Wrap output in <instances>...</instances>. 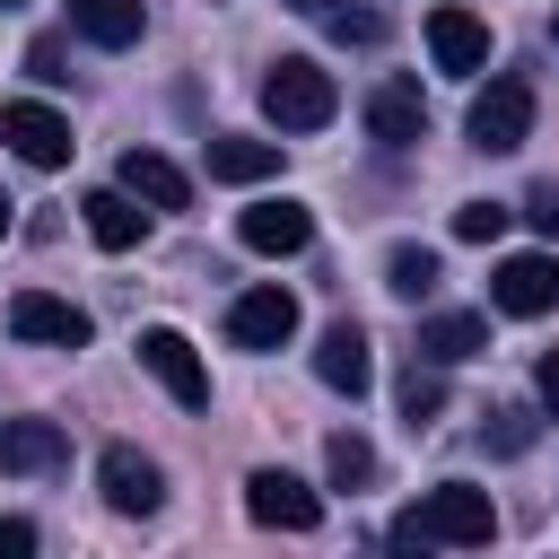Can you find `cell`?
Returning a JSON list of instances; mask_svg holds the SVG:
<instances>
[{"instance_id": "52a82bcc", "label": "cell", "mask_w": 559, "mask_h": 559, "mask_svg": "<svg viewBox=\"0 0 559 559\" xmlns=\"http://www.w3.org/2000/svg\"><path fill=\"white\" fill-rule=\"evenodd\" d=\"M96 489H105L114 515H157V507H166V472H157L140 445H105V454H96Z\"/></svg>"}, {"instance_id": "2e32d148", "label": "cell", "mask_w": 559, "mask_h": 559, "mask_svg": "<svg viewBox=\"0 0 559 559\" xmlns=\"http://www.w3.org/2000/svg\"><path fill=\"white\" fill-rule=\"evenodd\" d=\"M79 210H87V236H96L105 253H131V245L148 236V210H140V192H122V183H105V192H87Z\"/></svg>"}, {"instance_id": "3957f363", "label": "cell", "mask_w": 559, "mask_h": 559, "mask_svg": "<svg viewBox=\"0 0 559 559\" xmlns=\"http://www.w3.org/2000/svg\"><path fill=\"white\" fill-rule=\"evenodd\" d=\"M524 140H533V87H524V79H489V87L472 96V148L507 157V148H524Z\"/></svg>"}, {"instance_id": "d4e9b609", "label": "cell", "mask_w": 559, "mask_h": 559, "mask_svg": "<svg viewBox=\"0 0 559 559\" xmlns=\"http://www.w3.org/2000/svg\"><path fill=\"white\" fill-rule=\"evenodd\" d=\"M489 454H533V411H489Z\"/></svg>"}, {"instance_id": "d6a6232c", "label": "cell", "mask_w": 559, "mask_h": 559, "mask_svg": "<svg viewBox=\"0 0 559 559\" xmlns=\"http://www.w3.org/2000/svg\"><path fill=\"white\" fill-rule=\"evenodd\" d=\"M0 9H26V0H0Z\"/></svg>"}, {"instance_id": "9c48e42d", "label": "cell", "mask_w": 559, "mask_h": 559, "mask_svg": "<svg viewBox=\"0 0 559 559\" xmlns=\"http://www.w3.org/2000/svg\"><path fill=\"white\" fill-rule=\"evenodd\" d=\"M236 236H245V253H306L314 245V210L306 201H288V192H271V201H253L245 218H236Z\"/></svg>"}, {"instance_id": "7402d4cb", "label": "cell", "mask_w": 559, "mask_h": 559, "mask_svg": "<svg viewBox=\"0 0 559 559\" xmlns=\"http://www.w3.org/2000/svg\"><path fill=\"white\" fill-rule=\"evenodd\" d=\"M402 419L411 428H437V411H445V376H437V358H411V376H402Z\"/></svg>"}, {"instance_id": "4316f807", "label": "cell", "mask_w": 559, "mask_h": 559, "mask_svg": "<svg viewBox=\"0 0 559 559\" xmlns=\"http://www.w3.org/2000/svg\"><path fill=\"white\" fill-rule=\"evenodd\" d=\"M323 17H332L341 44H384V17H376V9H323Z\"/></svg>"}, {"instance_id": "83f0119b", "label": "cell", "mask_w": 559, "mask_h": 559, "mask_svg": "<svg viewBox=\"0 0 559 559\" xmlns=\"http://www.w3.org/2000/svg\"><path fill=\"white\" fill-rule=\"evenodd\" d=\"M524 218H533V227L559 245V183H533V192H524Z\"/></svg>"}, {"instance_id": "30bf717a", "label": "cell", "mask_w": 559, "mask_h": 559, "mask_svg": "<svg viewBox=\"0 0 559 559\" xmlns=\"http://www.w3.org/2000/svg\"><path fill=\"white\" fill-rule=\"evenodd\" d=\"M428 61L445 79H480L489 70V26L472 9H428Z\"/></svg>"}, {"instance_id": "9a60e30c", "label": "cell", "mask_w": 559, "mask_h": 559, "mask_svg": "<svg viewBox=\"0 0 559 559\" xmlns=\"http://www.w3.org/2000/svg\"><path fill=\"white\" fill-rule=\"evenodd\" d=\"M367 131H376L384 148H411V140H428V96H419L411 79H384V87L367 96Z\"/></svg>"}, {"instance_id": "f546056e", "label": "cell", "mask_w": 559, "mask_h": 559, "mask_svg": "<svg viewBox=\"0 0 559 559\" xmlns=\"http://www.w3.org/2000/svg\"><path fill=\"white\" fill-rule=\"evenodd\" d=\"M533 384H542V402H550V419H559V349H542V367H533Z\"/></svg>"}, {"instance_id": "ba28073f", "label": "cell", "mask_w": 559, "mask_h": 559, "mask_svg": "<svg viewBox=\"0 0 559 559\" xmlns=\"http://www.w3.org/2000/svg\"><path fill=\"white\" fill-rule=\"evenodd\" d=\"M489 306L498 314H550L559 306V253H507L489 271Z\"/></svg>"}, {"instance_id": "1f68e13d", "label": "cell", "mask_w": 559, "mask_h": 559, "mask_svg": "<svg viewBox=\"0 0 559 559\" xmlns=\"http://www.w3.org/2000/svg\"><path fill=\"white\" fill-rule=\"evenodd\" d=\"M0 236H9V201H0Z\"/></svg>"}, {"instance_id": "ac0fdd59", "label": "cell", "mask_w": 559, "mask_h": 559, "mask_svg": "<svg viewBox=\"0 0 559 559\" xmlns=\"http://www.w3.org/2000/svg\"><path fill=\"white\" fill-rule=\"evenodd\" d=\"M201 157H210L218 183H262V175H280V140H245V131L201 140Z\"/></svg>"}, {"instance_id": "5b68a950", "label": "cell", "mask_w": 559, "mask_h": 559, "mask_svg": "<svg viewBox=\"0 0 559 559\" xmlns=\"http://www.w3.org/2000/svg\"><path fill=\"white\" fill-rule=\"evenodd\" d=\"M9 332L35 341V349H87L96 323H87L70 297H52V288H17V297H9Z\"/></svg>"}, {"instance_id": "836d02e7", "label": "cell", "mask_w": 559, "mask_h": 559, "mask_svg": "<svg viewBox=\"0 0 559 559\" xmlns=\"http://www.w3.org/2000/svg\"><path fill=\"white\" fill-rule=\"evenodd\" d=\"M550 35H559V17H550Z\"/></svg>"}, {"instance_id": "484cf974", "label": "cell", "mask_w": 559, "mask_h": 559, "mask_svg": "<svg viewBox=\"0 0 559 559\" xmlns=\"http://www.w3.org/2000/svg\"><path fill=\"white\" fill-rule=\"evenodd\" d=\"M26 70H35L44 87H61V79H70V44H61V35H35V44H26Z\"/></svg>"}, {"instance_id": "277c9868", "label": "cell", "mask_w": 559, "mask_h": 559, "mask_svg": "<svg viewBox=\"0 0 559 559\" xmlns=\"http://www.w3.org/2000/svg\"><path fill=\"white\" fill-rule=\"evenodd\" d=\"M245 515H253V524H271V533H314V524H323V498H314L297 472L262 463V472L245 480Z\"/></svg>"}, {"instance_id": "8fae6325", "label": "cell", "mask_w": 559, "mask_h": 559, "mask_svg": "<svg viewBox=\"0 0 559 559\" xmlns=\"http://www.w3.org/2000/svg\"><path fill=\"white\" fill-rule=\"evenodd\" d=\"M0 140H9L26 166H44V175H52V166H70V148H79V140H70V122H61L52 105H0Z\"/></svg>"}, {"instance_id": "5bb4252c", "label": "cell", "mask_w": 559, "mask_h": 559, "mask_svg": "<svg viewBox=\"0 0 559 559\" xmlns=\"http://www.w3.org/2000/svg\"><path fill=\"white\" fill-rule=\"evenodd\" d=\"M314 376H323L332 393H349V402H358V393L376 384V358H367V332H358L349 314H341V323H332V332L314 341Z\"/></svg>"}, {"instance_id": "603a6c76", "label": "cell", "mask_w": 559, "mask_h": 559, "mask_svg": "<svg viewBox=\"0 0 559 559\" xmlns=\"http://www.w3.org/2000/svg\"><path fill=\"white\" fill-rule=\"evenodd\" d=\"M323 472H332V489H367V480H376V445H367L358 428H341V437L323 445Z\"/></svg>"}, {"instance_id": "7c38bea8", "label": "cell", "mask_w": 559, "mask_h": 559, "mask_svg": "<svg viewBox=\"0 0 559 559\" xmlns=\"http://www.w3.org/2000/svg\"><path fill=\"white\" fill-rule=\"evenodd\" d=\"M297 332V297L288 288H245L236 306H227V341L236 349H280Z\"/></svg>"}, {"instance_id": "6da1fadb", "label": "cell", "mask_w": 559, "mask_h": 559, "mask_svg": "<svg viewBox=\"0 0 559 559\" xmlns=\"http://www.w3.org/2000/svg\"><path fill=\"white\" fill-rule=\"evenodd\" d=\"M498 533V507H489V489H472V480H445V489H428L419 507H402L393 515V550H480Z\"/></svg>"}, {"instance_id": "d6986e66", "label": "cell", "mask_w": 559, "mask_h": 559, "mask_svg": "<svg viewBox=\"0 0 559 559\" xmlns=\"http://www.w3.org/2000/svg\"><path fill=\"white\" fill-rule=\"evenodd\" d=\"M480 349H489V314H428L419 323V358H437V367H463Z\"/></svg>"}, {"instance_id": "4dcf8cb0", "label": "cell", "mask_w": 559, "mask_h": 559, "mask_svg": "<svg viewBox=\"0 0 559 559\" xmlns=\"http://www.w3.org/2000/svg\"><path fill=\"white\" fill-rule=\"evenodd\" d=\"M288 9H306V17H323V9H341V0H288Z\"/></svg>"}, {"instance_id": "8992f818", "label": "cell", "mask_w": 559, "mask_h": 559, "mask_svg": "<svg viewBox=\"0 0 559 559\" xmlns=\"http://www.w3.org/2000/svg\"><path fill=\"white\" fill-rule=\"evenodd\" d=\"M140 367H148L183 411H210V367L192 358V341H183L175 323H148V332H140Z\"/></svg>"}, {"instance_id": "7a4b0ae2", "label": "cell", "mask_w": 559, "mask_h": 559, "mask_svg": "<svg viewBox=\"0 0 559 559\" xmlns=\"http://www.w3.org/2000/svg\"><path fill=\"white\" fill-rule=\"evenodd\" d=\"M262 114H271L280 131H323V122L341 114V87H332V70H323V61L280 52V61H271V79H262Z\"/></svg>"}, {"instance_id": "ffe728a7", "label": "cell", "mask_w": 559, "mask_h": 559, "mask_svg": "<svg viewBox=\"0 0 559 559\" xmlns=\"http://www.w3.org/2000/svg\"><path fill=\"white\" fill-rule=\"evenodd\" d=\"M70 26H79L87 44H105V52H122V44H140V26H148V9H140V0H70Z\"/></svg>"}, {"instance_id": "cb8c5ba5", "label": "cell", "mask_w": 559, "mask_h": 559, "mask_svg": "<svg viewBox=\"0 0 559 559\" xmlns=\"http://www.w3.org/2000/svg\"><path fill=\"white\" fill-rule=\"evenodd\" d=\"M454 236H463V245H498V236H507V201H463V210H454Z\"/></svg>"}, {"instance_id": "f1b7e54d", "label": "cell", "mask_w": 559, "mask_h": 559, "mask_svg": "<svg viewBox=\"0 0 559 559\" xmlns=\"http://www.w3.org/2000/svg\"><path fill=\"white\" fill-rule=\"evenodd\" d=\"M35 550V524L26 515H0V559H26Z\"/></svg>"}, {"instance_id": "4fadbf2b", "label": "cell", "mask_w": 559, "mask_h": 559, "mask_svg": "<svg viewBox=\"0 0 559 559\" xmlns=\"http://www.w3.org/2000/svg\"><path fill=\"white\" fill-rule=\"evenodd\" d=\"M114 183H122V192H140L148 210H192V175H183L175 157H157V148H122Z\"/></svg>"}, {"instance_id": "44dd1931", "label": "cell", "mask_w": 559, "mask_h": 559, "mask_svg": "<svg viewBox=\"0 0 559 559\" xmlns=\"http://www.w3.org/2000/svg\"><path fill=\"white\" fill-rule=\"evenodd\" d=\"M437 280H445V262H437L428 245H393V253H384V288H393V297L419 306V297H437Z\"/></svg>"}, {"instance_id": "e0dca14e", "label": "cell", "mask_w": 559, "mask_h": 559, "mask_svg": "<svg viewBox=\"0 0 559 559\" xmlns=\"http://www.w3.org/2000/svg\"><path fill=\"white\" fill-rule=\"evenodd\" d=\"M61 463H70L61 419H9L0 428V472H61Z\"/></svg>"}]
</instances>
